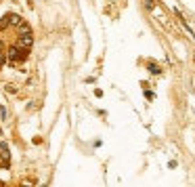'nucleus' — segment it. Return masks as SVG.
Returning a JSON list of instances; mask_svg holds the SVG:
<instances>
[{
    "label": "nucleus",
    "mask_w": 195,
    "mask_h": 187,
    "mask_svg": "<svg viewBox=\"0 0 195 187\" xmlns=\"http://www.w3.org/2000/svg\"><path fill=\"white\" fill-rule=\"evenodd\" d=\"M19 32L21 34H30V25L28 23H19Z\"/></svg>",
    "instance_id": "obj_3"
},
{
    "label": "nucleus",
    "mask_w": 195,
    "mask_h": 187,
    "mask_svg": "<svg viewBox=\"0 0 195 187\" xmlns=\"http://www.w3.org/2000/svg\"><path fill=\"white\" fill-rule=\"evenodd\" d=\"M149 72H151V74H159V67L155 63H149Z\"/></svg>",
    "instance_id": "obj_4"
},
{
    "label": "nucleus",
    "mask_w": 195,
    "mask_h": 187,
    "mask_svg": "<svg viewBox=\"0 0 195 187\" xmlns=\"http://www.w3.org/2000/svg\"><path fill=\"white\" fill-rule=\"evenodd\" d=\"M28 57V48H19V46H13L8 51V59H11V63H17V61H23Z\"/></svg>",
    "instance_id": "obj_1"
},
{
    "label": "nucleus",
    "mask_w": 195,
    "mask_h": 187,
    "mask_svg": "<svg viewBox=\"0 0 195 187\" xmlns=\"http://www.w3.org/2000/svg\"><path fill=\"white\" fill-rule=\"evenodd\" d=\"M19 46H23V48H30V46H32V36H30V34H21Z\"/></svg>",
    "instance_id": "obj_2"
},
{
    "label": "nucleus",
    "mask_w": 195,
    "mask_h": 187,
    "mask_svg": "<svg viewBox=\"0 0 195 187\" xmlns=\"http://www.w3.org/2000/svg\"><path fill=\"white\" fill-rule=\"evenodd\" d=\"M2 63H4V55L0 53V65H2Z\"/></svg>",
    "instance_id": "obj_5"
}]
</instances>
